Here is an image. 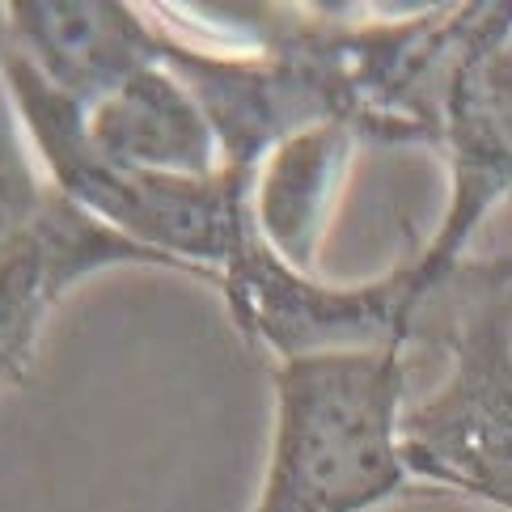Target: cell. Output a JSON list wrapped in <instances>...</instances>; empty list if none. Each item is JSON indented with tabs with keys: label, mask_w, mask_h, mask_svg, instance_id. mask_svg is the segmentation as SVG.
I'll return each mask as SVG.
<instances>
[{
	"label": "cell",
	"mask_w": 512,
	"mask_h": 512,
	"mask_svg": "<svg viewBox=\"0 0 512 512\" xmlns=\"http://www.w3.org/2000/svg\"><path fill=\"white\" fill-rule=\"evenodd\" d=\"M9 47L89 111L127 77L161 64L166 26L123 0H9Z\"/></svg>",
	"instance_id": "cell-7"
},
{
	"label": "cell",
	"mask_w": 512,
	"mask_h": 512,
	"mask_svg": "<svg viewBox=\"0 0 512 512\" xmlns=\"http://www.w3.org/2000/svg\"><path fill=\"white\" fill-rule=\"evenodd\" d=\"M449 373L402 415V462L432 491L512 512V254L449 284Z\"/></svg>",
	"instance_id": "cell-3"
},
{
	"label": "cell",
	"mask_w": 512,
	"mask_h": 512,
	"mask_svg": "<svg viewBox=\"0 0 512 512\" xmlns=\"http://www.w3.org/2000/svg\"><path fill=\"white\" fill-rule=\"evenodd\" d=\"M5 85L51 191L111 233L174 263L182 276L216 288V271L254 225L250 178L233 170L208 178L149 174L102 157L85 136L81 106L51 89L22 56H13V47L5 56Z\"/></svg>",
	"instance_id": "cell-2"
},
{
	"label": "cell",
	"mask_w": 512,
	"mask_h": 512,
	"mask_svg": "<svg viewBox=\"0 0 512 512\" xmlns=\"http://www.w3.org/2000/svg\"><path fill=\"white\" fill-rule=\"evenodd\" d=\"M216 292L237 331L276 356V364L335 352H407L445 305V292L432 309L415 297L407 259L373 280L331 284L284 263L263 242L259 225L246 229L216 271Z\"/></svg>",
	"instance_id": "cell-4"
},
{
	"label": "cell",
	"mask_w": 512,
	"mask_h": 512,
	"mask_svg": "<svg viewBox=\"0 0 512 512\" xmlns=\"http://www.w3.org/2000/svg\"><path fill=\"white\" fill-rule=\"evenodd\" d=\"M5 56H9V13L0 5V72H5Z\"/></svg>",
	"instance_id": "cell-11"
},
{
	"label": "cell",
	"mask_w": 512,
	"mask_h": 512,
	"mask_svg": "<svg viewBox=\"0 0 512 512\" xmlns=\"http://www.w3.org/2000/svg\"><path fill=\"white\" fill-rule=\"evenodd\" d=\"M89 144L132 170L208 178L225 170L204 106L166 64L144 68L85 111Z\"/></svg>",
	"instance_id": "cell-8"
},
{
	"label": "cell",
	"mask_w": 512,
	"mask_h": 512,
	"mask_svg": "<svg viewBox=\"0 0 512 512\" xmlns=\"http://www.w3.org/2000/svg\"><path fill=\"white\" fill-rule=\"evenodd\" d=\"M276 419L250 512H373L415 487L402 462L407 352H335L271 373Z\"/></svg>",
	"instance_id": "cell-1"
},
{
	"label": "cell",
	"mask_w": 512,
	"mask_h": 512,
	"mask_svg": "<svg viewBox=\"0 0 512 512\" xmlns=\"http://www.w3.org/2000/svg\"><path fill=\"white\" fill-rule=\"evenodd\" d=\"M352 153L356 132L339 123H322L284 140L254 174V225L284 263L314 271L322 225L331 216L347 166H352Z\"/></svg>",
	"instance_id": "cell-9"
},
{
	"label": "cell",
	"mask_w": 512,
	"mask_h": 512,
	"mask_svg": "<svg viewBox=\"0 0 512 512\" xmlns=\"http://www.w3.org/2000/svg\"><path fill=\"white\" fill-rule=\"evenodd\" d=\"M51 182L34 157V144L13 106V94L0 72V250L47 208Z\"/></svg>",
	"instance_id": "cell-10"
},
{
	"label": "cell",
	"mask_w": 512,
	"mask_h": 512,
	"mask_svg": "<svg viewBox=\"0 0 512 512\" xmlns=\"http://www.w3.org/2000/svg\"><path fill=\"white\" fill-rule=\"evenodd\" d=\"M119 267L178 271L51 191L47 208L0 250V386L22 381L30 369L51 309L81 280Z\"/></svg>",
	"instance_id": "cell-6"
},
{
	"label": "cell",
	"mask_w": 512,
	"mask_h": 512,
	"mask_svg": "<svg viewBox=\"0 0 512 512\" xmlns=\"http://www.w3.org/2000/svg\"><path fill=\"white\" fill-rule=\"evenodd\" d=\"M449 204L441 225L407 254L415 297L428 309L457 280L474 233L512 195V5H487L479 34L453 64L441 111Z\"/></svg>",
	"instance_id": "cell-5"
}]
</instances>
